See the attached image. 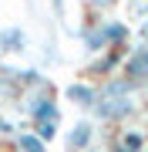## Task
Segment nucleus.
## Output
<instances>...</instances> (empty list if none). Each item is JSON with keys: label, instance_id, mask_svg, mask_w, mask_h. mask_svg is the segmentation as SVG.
I'll return each instance as SVG.
<instances>
[{"label": "nucleus", "instance_id": "obj_6", "mask_svg": "<svg viewBox=\"0 0 148 152\" xmlns=\"http://www.w3.org/2000/svg\"><path fill=\"white\" fill-rule=\"evenodd\" d=\"M91 139H94V125L91 122H77L67 132V149L71 152H84V149H91Z\"/></svg>", "mask_w": 148, "mask_h": 152}, {"label": "nucleus", "instance_id": "obj_8", "mask_svg": "<svg viewBox=\"0 0 148 152\" xmlns=\"http://www.w3.org/2000/svg\"><path fill=\"white\" fill-rule=\"evenodd\" d=\"M128 14H131V20H145L148 17V0H131L128 4Z\"/></svg>", "mask_w": 148, "mask_h": 152}, {"label": "nucleus", "instance_id": "obj_2", "mask_svg": "<svg viewBox=\"0 0 148 152\" xmlns=\"http://www.w3.org/2000/svg\"><path fill=\"white\" fill-rule=\"evenodd\" d=\"M121 78L131 81L135 88L148 81V44L142 41L138 48H131L125 58H121Z\"/></svg>", "mask_w": 148, "mask_h": 152}, {"label": "nucleus", "instance_id": "obj_13", "mask_svg": "<svg viewBox=\"0 0 148 152\" xmlns=\"http://www.w3.org/2000/svg\"><path fill=\"white\" fill-rule=\"evenodd\" d=\"M84 152H91V149H84Z\"/></svg>", "mask_w": 148, "mask_h": 152}, {"label": "nucleus", "instance_id": "obj_11", "mask_svg": "<svg viewBox=\"0 0 148 152\" xmlns=\"http://www.w3.org/2000/svg\"><path fill=\"white\" fill-rule=\"evenodd\" d=\"M51 7H54L57 17H64V0H51Z\"/></svg>", "mask_w": 148, "mask_h": 152}, {"label": "nucleus", "instance_id": "obj_3", "mask_svg": "<svg viewBox=\"0 0 148 152\" xmlns=\"http://www.w3.org/2000/svg\"><path fill=\"white\" fill-rule=\"evenodd\" d=\"M121 58H125V48H108V51H98V58L88 64V75H94V78H111V75L121 68Z\"/></svg>", "mask_w": 148, "mask_h": 152}, {"label": "nucleus", "instance_id": "obj_5", "mask_svg": "<svg viewBox=\"0 0 148 152\" xmlns=\"http://www.w3.org/2000/svg\"><path fill=\"white\" fill-rule=\"evenodd\" d=\"M64 98L74 102L77 108H91V105L98 102V88H94L91 81H74V85L64 88Z\"/></svg>", "mask_w": 148, "mask_h": 152}, {"label": "nucleus", "instance_id": "obj_4", "mask_svg": "<svg viewBox=\"0 0 148 152\" xmlns=\"http://www.w3.org/2000/svg\"><path fill=\"white\" fill-rule=\"evenodd\" d=\"M27 51V34L24 27H0V54H24Z\"/></svg>", "mask_w": 148, "mask_h": 152}, {"label": "nucleus", "instance_id": "obj_12", "mask_svg": "<svg viewBox=\"0 0 148 152\" xmlns=\"http://www.w3.org/2000/svg\"><path fill=\"white\" fill-rule=\"evenodd\" d=\"M7 132H14V125L7 122V118H0V135H7Z\"/></svg>", "mask_w": 148, "mask_h": 152}, {"label": "nucleus", "instance_id": "obj_10", "mask_svg": "<svg viewBox=\"0 0 148 152\" xmlns=\"http://www.w3.org/2000/svg\"><path fill=\"white\" fill-rule=\"evenodd\" d=\"M115 152H145V149H142V145H121V142H118Z\"/></svg>", "mask_w": 148, "mask_h": 152}, {"label": "nucleus", "instance_id": "obj_7", "mask_svg": "<svg viewBox=\"0 0 148 152\" xmlns=\"http://www.w3.org/2000/svg\"><path fill=\"white\" fill-rule=\"evenodd\" d=\"M17 149H20V152H47L44 149V139H37V135H20V139H17Z\"/></svg>", "mask_w": 148, "mask_h": 152}, {"label": "nucleus", "instance_id": "obj_9", "mask_svg": "<svg viewBox=\"0 0 148 152\" xmlns=\"http://www.w3.org/2000/svg\"><path fill=\"white\" fill-rule=\"evenodd\" d=\"M84 4H88L94 14H108V10H115V7L121 4V0H84Z\"/></svg>", "mask_w": 148, "mask_h": 152}, {"label": "nucleus", "instance_id": "obj_1", "mask_svg": "<svg viewBox=\"0 0 148 152\" xmlns=\"http://www.w3.org/2000/svg\"><path fill=\"white\" fill-rule=\"evenodd\" d=\"M128 37H131V27L125 20H101V14L81 27V41H84V48L91 54L108 51V48H125Z\"/></svg>", "mask_w": 148, "mask_h": 152}]
</instances>
